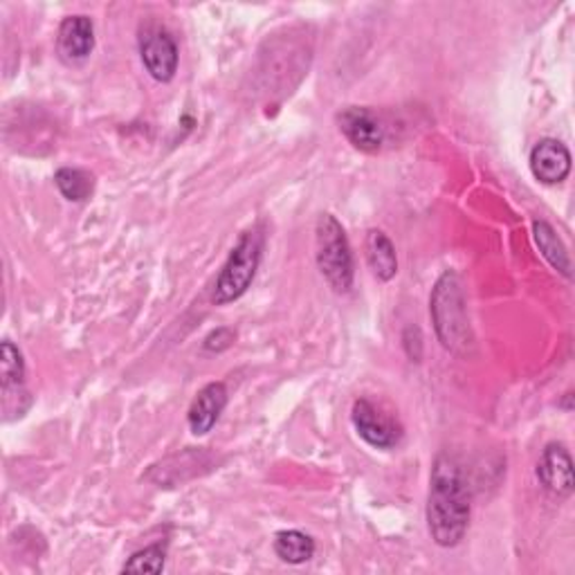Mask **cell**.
<instances>
[{
  "label": "cell",
  "instance_id": "cell-3",
  "mask_svg": "<svg viewBox=\"0 0 575 575\" xmlns=\"http://www.w3.org/2000/svg\"><path fill=\"white\" fill-rule=\"evenodd\" d=\"M317 268L335 293H349L353 288V252L349 236L333 214H322L315 230Z\"/></svg>",
  "mask_w": 575,
  "mask_h": 575
},
{
  "label": "cell",
  "instance_id": "cell-11",
  "mask_svg": "<svg viewBox=\"0 0 575 575\" xmlns=\"http://www.w3.org/2000/svg\"><path fill=\"white\" fill-rule=\"evenodd\" d=\"M531 171L542 184H559L571 173V153L568 149L553 138L539 140L531 151Z\"/></svg>",
  "mask_w": 575,
  "mask_h": 575
},
{
  "label": "cell",
  "instance_id": "cell-17",
  "mask_svg": "<svg viewBox=\"0 0 575 575\" xmlns=\"http://www.w3.org/2000/svg\"><path fill=\"white\" fill-rule=\"evenodd\" d=\"M164 557H167L164 546L153 544V546H147V548L133 553L122 571L124 573H162Z\"/></svg>",
  "mask_w": 575,
  "mask_h": 575
},
{
  "label": "cell",
  "instance_id": "cell-10",
  "mask_svg": "<svg viewBox=\"0 0 575 575\" xmlns=\"http://www.w3.org/2000/svg\"><path fill=\"white\" fill-rule=\"evenodd\" d=\"M537 476L546 491L557 497L573 493V461L564 445L548 443L537 463Z\"/></svg>",
  "mask_w": 575,
  "mask_h": 575
},
{
  "label": "cell",
  "instance_id": "cell-5",
  "mask_svg": "<svg viewBox=\"0 0 575 575\" xmlns=\"http://www.w3.org/2000/svg\"><path fill=\"white\" fill-rule=\"evenodd\" d=\"M351 421L357 436L375 450H394L403 438V427L366 399L353 403Z\"/></svg>",
  "mask_w": 575,
  "mask_h": 575
},
{
  "label": "cell",
  "instance_id": "cell-12",
  "mask_svg": "<svg viewBox=\"0 0 575 575\" xmlns=\"http://www.w3.org/2000/svg\"><path fill=\"white\" fill-rule=\"evenodd\" d=\"M57 48L63 61L68 63H79L88 59L94 50V26L88 17L77 14L68 17L59 26V37H57Z\"/></svg>",
  "mask_w": 575,
  "mask_h": 575
},
{
  "label": "cell",
  "instance_id": "cell-18",
  "mask_svg": "<svg viewBox=\"0 0 575 575\" xmlns=\"http://www.w3.org/2000/svg\"><path fill=\"white\" fill-rule=\"evenodd\" d=\"M234 340H236V333H234V331H230V329H219V331H214L212 335H208L205 349H208V351H225V349H230V346L234 344Z\"/></svg>",
  "mask_w": 575,
  "mask_h": 575
},
{
  "label": "cell",
  "instance_id": "cell-16",
  "mask_svg": "<svg viewBox=\"0 0 575 575\" xmlns=\"http://www.w3.org/2000/svg\"><path fill=\"white\" fill-rule=\"evenodd\" d=\"M54 184L59 186L63 199H68L70 203H81V201L92 196L94 178L83 169L63 167L54 173Z\"/></svg>",
  "mask_w": 575,
  "mask_h": 575
},
{
  "label": "cell",
  "instance_id": "cell-1",
  "mask_svg": "<svg viewBox=\"0 0 575 575\" xmlns=\"http://www.w3.org/2000/svg\"><path fill=\"white\" fill-rule=\"evenodd\" d=\"M470 484L461 463L450 454H438L430 476L427 528L432 539L443 546H456L470 526Z\"/></svg>",
  "mask_w": 575,
  "mask_h": 575
},
{
  "label": "cell",
  "instance_id": "cell-4",
  "mask_svg": "<svg viewBox=\"0 0 575 575\" xmlns=\"http://www.w3.org/2000/svg\"><path fill=\"white\" fill-rule=\"evenodd\" d=\"M263 252V236L259 230H248L234 243L214 288V304L228 306L241 300L252 285Z\"/></svg>",
  "mask_w": 575,
  "mask_h": 575
},
{
  "label": "cell",
  "instance_id": "cell-8",
  "mask_svg": "<svg viewBox=\"0 0 575 575\" xmlns=\"http://www.w3.org/2000/svg\"><path fill=\"white\" fill-rule=\"evenodd\" d=\"M342 135L362 153H377L385 144V127L380 118L364 107H349L337 115Z\"/></svg>",
  "mask_w": 575,
  "mask_h": 575
},
{
  "label": "cell",
  "instance_id": "cell-13",
  "mask_svg": "<svg viewBox=\"0 0 575 575\" xmlns=\"http://www.w3.org/2000/svg\"><path fill=\"white\" fill-rule=\"evenodd\" d=\"M366 263L375 279L380 281H392L399 272V256L392 239L382 230H371L364 241Z\"/></svg>",
  "mask_w": 575,
  "mask_h": 575
},
{
  "label": "cell",
  "instance_id": "cell-6",
  "mask_svg": "<svg viewBox=\"0 0 575 575\" xmlns=\"http://www.w3.org/2000/svg\"><path fill=\"white\" fill-rule=\"evenodd\" d=\"M0 375H3V410L6 414L23 416L30 405V392L26 390V360L17 344L6 340L0 344Z\"/></svg>",
  "mask_w": 575,
  "mask_h": 575
},
{
  "label": "cell",
  "instance_id": "cell-14",
  "mask_svg": "<svg viewBox=\"0 0 575 575\" xmlns=\"http://www.w3.org/2000/svg\"><path fill=\"white\" fill-rule=\"evenodd\" d=\"M533 236H535V243H537L542 256L551 263V268L557 270L562 276L571 279V256H568L562 239L553 230V225H548L546 221H535Z\"/></svg>",
  "mask_w": 575,
  "mask_h": 575
},
{
  "label": "cell",
  "instance_id": "cell-9",
  "mask_svg": "<svg viewBox=\"0 0 575 575\" xmlns=\"http://www.w3.org/2000/svg\"><path fill=\"white\" fill-rule=\"evenodd\" d=\"M225 407H228V387L223 382H210V385H205L196 394L194 403H191L186 412V423L191 434L194 436L210 434L219 423L221 414L225 412Z\"/></svg>",
  "mask_w": 575,
  "mask_h": 575
},
{
  "label": "cell",
  "instance_id": "cell-7",
  "mask_svg": "<svg viewBox=\"0 0 575 575\" xmlns=\"http://www.w3.org/2000/svg\"><path fill=\"white\" fill-rule=\"evenodd\" d=\"M140 57L147 72L160 81L169 83L178 72V46L164 28H147L140 34Z\"/></svg>",
  "mask_w": 575,
  "mask_h": 575
},
{
  "label": "cell",
  "instance_id": "cell-15",
  "mask_svg": "<svg viewBox=\"0 0 575 575\" xmlns=\"http://www.w3.org/2000/svg\"><path fill=\"white\" fill-rule=\"evenodd\" d=\"M274 553L285 564H304L315 555V539L302 531H279L274 535Z\"/></svg>",
  "mask_w": 575,
  "mask_h": 575
},
{
  "label": "cell",
  "instance_id": "cell-2",
  "mask_svg": "<svg viewBox=\"0 0 575 575\" xmlns=\"http://www.w3.org/2000/svg\"><path fill=\"white\" fill-rule=\"evenodd\" d=\"M430 315L434 322L436 337L447 351L456 355H467L472 351L474 337L467 320L461 279L456 276V272L447 270L434 283V291L430 297Z\"/></svg>",
  "mask_w": 575,
  "mask_h": 575
}]
</instances>
